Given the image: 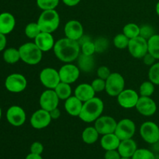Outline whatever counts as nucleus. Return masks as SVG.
<instances>
[{
	"instance_id": "473e14b6",
	"label": "nucleus",
	"mask_w": 159,
	"mask_h": 159,
	"mask_svg": "<svg viewBox=\"0 0 159 159\" xmlns=\"http://www.w3.org/2000/svg\"><path fill=\"white\" fill-rule=\"evenodd\" d=\"M129 41H130V39L127 36L124 35L123 33L122 34H117L113 38V44H114L115 48L120 50L127 48L129 44Z\"/></svg>"
},
{
	"instance_id": "4c0bfd02",
	"label": "nucleus",
	"mask_w": 159,
	"mask_h": 159,
	"mask_svg": "<svg viewBox=\"0 0 159 159\" xmlns=\"http://www.w3.org/2000/svg\"><path fill=\"white\" fill-rule=\"evenodd\" d=\"M80 47L81 53L85 54V55H93L96 53V48H95L94 42L93 40L85 42Z\"/></svg>"
},
{
	"instance_id": "c03bdc74",
	"label": "nucleus",
	"mask_w": 159,
	"mask_h": 159,
	"mask_svg": "<svg viewBox=\"0 0 159 159\" xmlns=\"http://www.w3.org/2000/svg\"><path fill=\"white\" fill-rule=\"evenodd\" d=\"M143 62L144 63V65H148V66H152V65H153L155 63V61H156V59L155 58V57H153V56L151 54H149V53H148V54H146L143 57Z\"/></svg>"
},
{
	"instance_id": "1a4fd4ad",
	"label": "nucleus",
	"mask_w": 159,
	"mask_h": 159,
	"mask_svg": "<svg viewBox=\"0 0 159 159\" xmlns=\"http://www.w3.org/2000/svg\"><path fill=\"white\" fill-rule=\"evenodd\" d=\"M39 79L42 85L48 89H54L61 82L58 71L50 67L43 68L40 71Z\"/></svg>"
},
{
	"instance_id": "de8ad7c7",
	"label": "nucleus",
	"mask_w": 159,
	"mask_h": 159,
	"mask_svg": "<svg viewBox=\"0 0 159 159\" xmlns=\"http://www.w3.org/2000/svg\"><path fill=\"white\" fill-rule=\"evenodd\" d=\"M63 3L65 5H66L67 6H70V7H72V6H75L79 4L81 2V0H62Z\"/></svg>"
},
{
	"instance_id": "5fc2aeb1",
	"label": "nucleus",
	"mask_w": 159,
	"mask_h": 159,
	"mask_svg": "<svg viewBox=\"0 0 159 159\" xmlns=\"http://www.w3.org/2000/svg\"><path fill=\"white\" fill-rule=\"evenodd\" d=\"M158 143L159 144V139H158Z\"/></svg>"
},
{
	"instance_id": "9d476101",
	"label": "nucleus",
	"mask_w": 159,
	"mask_h": 159,
	"mask_svg": "<svg viewBox=\"0 0 159 159\" xmlns=\"http://www.w3.org/2000/svg\"><path fill=\"white\" fill-rule=\"evenodd\" d=\"M136 131V125L130 119H123L117 123L114 134L120 141L132 138Z\"/></svg>"
},
{
	"instance_id": "a19ab883",
	"label": "nucleus",
	"mask_w": 159,
	"mask_h": 159,
	"mask_svg": "<svg viewBox=\"0 0 159 159\" xmlns=\"http://www.w3.org/2000/svg\"><path fill=\"white\" fill-rule=\"evenodd\" d=\"M111 75L110 68L107 66H100L97 69V76L99 79H102L103 80H107L109 76Z\"/></svg>"
},
{
	"instance_id": "39448f33",
	"label": "nucleus",
	"mask_w": 159,
	"mask_h": 159,
	"mask_svg": "<svg viewBox=\"0 0 159 159\" xmlns=\"http://www.w3.org/2000/svg\"><path fill=\"white\" fill-rule=\"evenodd\" d=\"M125 87V80L122 75L117 72L111 73L106 80V89L107 94L110 96H117Z\"/></svg>"
},
{
	"instance_id": "aec40b11",
	"label": "nucleus",
	"mask_w": 159,
	"mask_h": 159,
	"mask_svg": "<svg viewBox=\"0 0 159 159\" xmlns=\"http://www.w3.org/2000/svg\"><path fill=\"white\" fill-rule=\"evenodd\" d=\"M74 93L75 96L80 99L82 102H85L95 97L96 92L93 89L91 84L82 83L76 87Z\"/></svg>"
},
{
	"instance_id": "603ef678",
	"label": "nucleus",
	"mask_w": 159,
	"mask_h": 159,
	"mask_svg": "<svg viewBox=\"0 0 159 159\" xmlns=\"http://www.w3.org/2000/svg\"><path fill=\"white\" fill-rule=\"evenodd\" d=\"M2 118V110H1V107H0V120Z\"/></svg>"
},
{
	"instance_id": "4468645a",
	"label": "nucleus",
	"mask_w": 159,
	"mask_h": 159,
	"mask_svg": "<svg viewBox=\"0 0 159 159\" xmlns=\"http://www.w3.org/2000/svg\"><path fill=\"white\" fill-rule=\"evenodd\" d=\"M59 100L60 99L56 94L54 89H48L40 95L39 103H40V108L50 112L51 110L58 107Z\"/></svg>"
},
{
	"instance_id": "e433bc0d",
	"label": "nucleus",
	"mask_w": 159,
	"mask_h": 159,
	"mask_svg": "<svg viewBox=\"0 0 159 159\" xmlns=\"http://www.w3.org/2000/svg\"><path fill=\"white\" fill-rule=\"evenodd\" d=\"M131 159H156L155 155L150 150L146 148H140L135 152Z\"/></svg>"
},
{
	"instance_id": "0eeeda50",
	"label": "nucleus",
	"mask_w": 159,
	"mask_h": 159,
	"mask_svg": "<svg viewBox=\"0 0 159 159\" xmlns=\"http://www.w3.org/2000/svg\"><path fill=\"white\" fill-rule=\"evenodd\" d=\"M127 49L132 57L138 59L143 58V57L148 53V40L141 36H138L130 40Z\"/></svg>"
},
{
	"instance_id": "4be33fe9",
	"label": "nucleus",
	"mask_w": 159,
	"mask_h": 159,
	"mask_svg": "<svg viewBox=\"0 0 159 159\" xmlns=\"http://www.w3.org/2000/svg\"><path fill=\"white\" fill-rule=\"evenodd\" d=\"M117 150L122 158H131L135 152L138 150V145L132 138L123 140V141H120Z\"/></svg>"
},
{
	"instance_id": "bb28decb",
	"label": "nucleus",
	"mask_w": 159,
	"mask_h": 159,
	"mask_svg": "<svg viewBox=\"0 0 159 159\" xmlns=\"http://www.w3.org/2000/svg\"><path fill=\"white\" fill-rule=\"evenodd\" d=\"M56 94L57 95L60 100H66L71 96V87L70 84L61 82L54 89Z\"/></svg>"
},
{
	"instance_id": "9b49d317",
	"label": "nucleus",
	"mask_w": 159,
	"mask_h": 159,
	"mask_svg": "<svg viewBox=\"0 0 159 159\" xmlns=\"http://www.w3.org/2000/svg\"><path fill=\"white\" fill-rule=\"evenodd\" d=\"M80 69L77 65L71 63H66L59 69L61 82L68 84H72L79 79L80 76Z\"/></svg>"
},
{
	"instance_id": "864d4df0",
	"label": "nucleus",
	"mask_w": 159,
	"mask_h": 159,
	"mask_svg": "<svg viewBox=\"0 0 159 159\" xmlns=\"http://www.w3.org/2000/svg\"><path fill=\"white\" fill-rule=\"evenodd\" d=\"M120 159H131V158H121Z\"/></svg>"
},
{
	"instance_id": "393cba45",
	"label": "nucleus",
	"mask_w": 159,
	"mask_h": 159,
	"mask_svg": "<svg viewBox=\"0 0 159 159\" xmlns=\"http://www.w3.org/2000/svg\"><path fill=\"white\" fill-rule=\"evenodd\" d=\"M120 143V140L114 133L102 135L100 140V145L105 151L116 150Z\"/></svg>"
},
{
	"instance_id": "a211bd4d",
	"label": "nucleus",
	"mask_w": 159,
	"mask_h": 159,
	"mask_svg": "<svg viewBox=\"0 0 159 159\" xmlns=\"http://www.w3.org/2000/svg\"><path fill=\"white\" fill-rule=\"evenodd\" d=\"M65 37L73 40H79L84 34L82 24L78 20H70L67 22L64 28Z\"/></svg>"
},
{
	"instance_id": "09e8293b",
	"label": "nucleus",
	"mask_w": 159,
	"mask_h": 159,
	"mask_svg": "<svg viewBox=\"0 0 159 159\" xmlns=\"http://www.w3.org/2000/svg\"><path fill=\"white\" fill-rule=\"evenodd\" d=\"M89 40H92L91 37H90L89 35H85V34H83V35L82 36V37L78 40V42H79V45L81 46V45L83 44L84 43H85V42L87 41H89Z\"/></svg>"
},
{
	"instance_id": "c85d7f7f",
	"label": "nucleus",
	"mask_w": 159,
	"mask_h": 159,
	"mask_svg": "<svg viewBox=\"0 0 159 159\" xmlns=\"http://www.w3.org/2000/svg\"><path fill=\"white\" fill-rule=\"evenodd\" d=\"M148 53L156 60H159V34H154L148 40Z\"/></svg>"
},
{
	"instance_id": "f8f14e48",
	"label": "nucleus",
	"mask_w": 159,
	"mask_h": 159,
	"mask_svg": "<svg viewBox=\"0 0 159 159\" xmlns=\"http://www.w3.org/2000/svg\"><path fill=\"white\" fill-rule=\"evenodd\" d=\"M117 122L110 116H101L95 121L94 127L99 135H105L114 133Z\"/></svg>"
},
{
	"instance_id": "6e6552de",
	"label": "nucleus",
	"mask_w": 159,
	"mask_h": 159,
	"mask_svg": "<svg viewBox=\"0 0 159 159\" xmlns=\"http://www.w3.org/2000/svg\"><path fill=\"white\" fill-rule=\"evenodd\" d=\"M27 85V81L24 75L19 73L11 74L5 81L6 89L12 93H20L24 91Z\"/></svg>"
},
{
	"instance_id": "ea45409f",
	"label": "nucleus",
	"mask_w": 159,
	"mask_h": 159,
	"mask_svg": "<svg viewBox=\"0 0 159 159\" xmlns=\"http://www.w3.org/2000/svg\"><path fill=\"white\" fill-rule=\"evenodd\" d=\"M91 85L96 93H101L106 89V80L97 78L92 82Z\"/></svg>"
},
{
	"instance_id": "49530a36",
	"label": "nucleus",
	"mask_w": 159,
	"mask_h": 159,
	"mask_svg": "<svg viewBox=\"0 0 159 159\" xmlns=\"http://www.w3.org/2000/svg\"><path fill=\"white\" fill-rule=\"evenodd\" d=\"M6 42H7V40H6V35L0 33V51H3L6 48Z\"/></svg>"
},
{
	"instance_id": "cd10ccee",
	"label": "nucleus",
	"mask_w": 159,
	"mask_h": 159,
	"mask_svg": "<svg viewBox=\"0 0 159 159\" xmlns=\"http://www.w3.org/2000/svg\"><path fill=\"white\" fill-rule=\"evenodd\" d=\"M3 59L8 64L17 63L20 60L19 49L14 48H9L6 49L3 52Z\"/></svg>"
},
{
	"instance_id": "37998d69",
	"label": "nucleus",
	"mask_w": 159,
	"mask_h": 159,
	"mask_svg": "<svg viewBox=\"0 0 159 159\" xmlns=\"http://www.w3.org/2000/svg\"><path fill=\"white\" fill-rule=\"evenodd\" d=\"M122 157L120 155L118 150H110L106 151V153L104 155L105 159H120Z\"/></svg>"
},
{
	"instance_id": "7ed1b4c3",
	"label": "nucleus",
	"mask_w": 159,
	"mask_h": 159,
	"mask_svg": "<svg viewBox=\"0 0 159 159\" xmlns=\"http://www.w3.org/2000/svg\"><path fill=\"white\" fill-rule=\"evenodd\" d=\"M20 60L30 65H36L40 63L43 57V52L34 42L23 43L19 48Z\"/></svg>"
},
{
	"instance_id": "ddd939ff",
	"label": "nucleus",
	"mask_w": 159,
	"mask_h": 159,
	"mask_svg": "<svg viewBox=\"0 0 159 159\" xmlns=\"http://www.w3.org/2000/svg\"><path fill=\"white\" fill-rule=\"evenodd\" d=\"M118 104L124 109H132L136 107L139 99V95L135 90L124 89L117 96Z\"/></svg>"
},
{
	"instance_id": "8fccbe9b",
	"label": "nucleus",
	"mask_w": 159,
	"mask_h": 159,
	"mask_svg": "<svg viewBox=\"0 0 159 159\" xmlns=\"http://www.w3.org/2000/svg\"><path fill=\"white\" fill-rule=\"evenodd\" d=\"M25 159H43V158H42L41 155H36V154L30 153L26 157Z\"/></svg>"
},
{
	"instance_id": "2eb2a0df",
	"label": "nucleus",
	"mask_w": 159,
	"mask_h": 159,
	"mask_svg": "<svg viewBox=\"0 0 159 159\" xmlns=\"http://www.w3.org/2000/svg\"><path fill=\"white\" fill-rule=\"evenodd\" d=\"M6 119L11 125L14 127H20L26 122V112L19 106H12L6 112Z\"/></svg>"
},
{
	"instance_id": "b1692460",
	"label": "nucleus",
	"mask_w": 159,
	"mask_h": 159,
	"mask_svg": "<svg viewBox=\"0 0 159 159\" xmlns=\"http://www.w3.org/2000/svg\"><path fill=\"white\" fill-rule=\"evenodd\" d=\"M77 66L83 72H91L96 66L93 55H85L81 53L77 58Z\"/></svg>"
},
{
	"instance_id": "f03ea898",
	"label": "nucleus",
	"mask_w": 159,
	"mask_h": 159,
	"mask_svg": "<svg viewBox=\"0 0 159 159\" xmlns=\"http://www.w3.org/2000/svg\"><path fill=\"white\" fill-rule=\"evenodd\" d=\"M103 110L104 103L102 100L95 96L93 99L83 102L79 117L85 123L95 122L99 116H102Z\"/></svg>"
},
{
	"instance_id": "f704fd0d",
	"label": "nucleus",
	"mask_w": 159,
	"mask_h": 159,
	"mask_svg": "<svg viewBox=\"0 0 159 159\" xmlns=\"http://www.w3.org/2000/svg\"><path fill=\"white\" fill-rule=\"evenodd\" d=\"M60 0H37V5L42 10L55 9Z\"/></svg>"
},
{
	"instance_id": "7c9ffc66",
	"label": "nucleus",
	"mask_w": 159,
	"mask_h": 159,
	"mask_svg": "<svg viewBox=\"0 0 159 159\" xmlns=\"http://www.w3.org/2000/svg\"><path fill=\"white\" fill-rule=\"evenodd\" d=\"M155 84L152 83L150 80L144 82L139 88V94L141 96L151 97L155 93Z\"/></svg>"
},
{
	"instance_id": "2f4dec72",
	"label": "nucleus",
	"mask_w": 159,
	"mask_h": 159,
	"mask_svg": "<svg viewBox=\"0 0 159 159\" xmlns=\"http://www.w3.org/2000/svg\"><path fill=\"white\" fill-rule=\"evenodd\" d=\"M41 32L37 23L32 22L28 23L25 27V34L30 39H35Z\"/></svg>"
},
{
	"instance_id": "6ab92c4d",
	"label": "nucleus",
	"mask_w": 159,
	"mask_h": 159,
	"mask_svg": "<svg viewBox=\"0 0 159 159\" xmlns=\"http://www.w3.org/2000/svg\"><path fill=\"white\" fill-rule=\"evenodd\" d=\"M34 43L42 51L48 52L54 48L55 41L52 34L47 32H40V34L34 39Z\"/></svg>"
},
{
	"instance_id": "f3484780",
	"label": "nucleus",
	"mask_w": 159,
	"mask_h": 159,
	"mask_svg": "<svg viewBox=\"0 0 159 159\" xmlns=\"http://www.w3.org/2000/svg\"><path fill=\"white\" fill-rule=\"evenodd\" d=\"M135 108L140 114L151 116L156 113L157 104L151 97L140 96Z\"/></svg>"
},
{
	"instance_id": "a878e982",
	"label": "nucleus",
	"mask_w": 159,
	"mask_h": 159,
	"mask_svg": "<svg viewBox=\"0 0 159 159\" xmlns=\"http://www.w3.org/2000/svg\"><path fill=\"white\" fill-rule=\"evenodd\" d=\"M99 132L95 127H87L82 134V141L87 144H93L99 139Z\"/></svg>"
},
{
	"instance_id": "c756f323",
	"label": "nucleus",
	"mask_w": 159,
	"mask_h": 159,
	"mask_svg": "<svg viewBox=\"0 0 159 159\" xmlns=\"http://www.w3.org/2000/svg\"><path fill=\"white\" fill-rule=\"evenodd\" d=\"M123 34L130 40L140 36V26L136 23H130L126 24L123 29Z\"/></svg>"
},
{
	"instance_id": "412c9836",
	"label": "nucleus",
	"mask_w": 159,
	"mask_h": 159,
	"mask_svg": "<svg viewBox=\"0 0 159 159\" xmlns=\"http://www.w3.org/2000/svg\"><path fill=\"white\" fill-rule=\"evenodd\" d=\"M16 26V20L13 15L5 12L0 14V33L9 34L14 30Z\"/></svg>"
},
{
	"instance_id": "20e7f679",
	"label": "nucleus",
	"mask_w": 159,
	"mask_h": 159,
	"mask_svg": "<svg viewBox=\"0 0 159 159\" xmlns=\"http://www.w3.org/2000/svg\"><path fill=\"white\" fill-rule=\"evenodd\" d=\"M37 23L41 32L52 34L56 31L60 24V16L55 9L43 10L40 13Z\"/></svg>"
},
{
	"instance_id": "3c124183",
	"label": "nucleus",
	"mask_w": 159,
	"mask_h": 159,
	"mask_svg": "<svg viewBox=\"0 0 159 159\" xmlns=\"http://www.w3.org/2000/svg\"><path fill=\"white\" fill-rule=\"evenodd\" d=\"M155 11H156V13L157 15L159 16V1L157 2L156 6H155Z\"/></svg>"
},
{
	"instance_id": "58836bf2",
	"label": "nucleus",
	"mask_w": 159,
	"mask_h": 159,
	"mask_svg": "<svg viewBox=\"0 0 159 159\" xmlns=\"http://www.w3.org/2000/svg\"><path fill=\"white\" fill-rule=\"evenodd\" d=\"M155 34V30L150 25H143L140 26V36L143 38L148 40Z\"/></svg>"
},
{
	"instance_id": "5701e85b",
	"label": "nucleus",
	"mask_w": 159,
	"mask_h": 159,
	"mask_svg": "<svg viewBox=\"0 0 159 159\" xmlns=\"http://www.w3.org/2000/svg\"><path fill=\"white\" fill-rule=\"evenodd\" d=\"M83 102L76 96H71L65 100V110L70 116H79L82 111Z\"/></svg>"
},
{
	"instance_id": "423d86ee",
	"label": "nucleus",
	"mask_w": 159,
	"mask_h": 159,
	"mask_svg": "<svg viewBox=\"0 0 159 159\" xmlns=\"http://www.w3.org/2000/svg\"><path fill=\"white\" fill-rule=\"evenodd\" d=\"M140 135L148 144H156L159 139V127L155 122L146 121L140 127Z\"/></svg>"
},
{
	"instance_id": "a18cd8bd",
	"label": "nucleus",
	"mask_w": 159,
	"mask_h": 159,
	"mask_svg": "<svg viewBox=\"0 0 159 159\" xmlns=\"http://www.w3.org/2000/svg\"><path fill=\"white\" fill-rule=\"evenodd\" d=\"M50 113V115H51V117L52 120H57L58 119L59 117L61 116V110H59L58 107H57V108L54 109V110H51V111L49 112Z\"/></svg>"
},
{
	"instance_id": "dca6fc26",
	"label": "nucleus",
	"mask_w": 159,
	"mask_h": 159,
	"mask_svg": "<svg viewBox=\"0 0 159 159\" xmlns=\"http://www.w3.org/2000/svg\"><path fill=\"white\" fill-rule=\"evenodd\" d=\"M51 120L52 119L49 112L40 108L32 114L30 117V124L34 129L41 130L48 127Z\"/></svg>"
},
{
	"instance_id": "79ce46f5",
	"label": "nucleus",
	"mask_w": 159,
	"mask_h": 159,
	"mask_svg": "<svg viewBox=\"0 0 159 159\" xmlns=\"http://www.w3.org/2000/svg\"><path fill=\"white\" fill-rule=\"evenodd\" d=\"M43 152V145L42 143L39 142V141H35L30 146V153L36 154V155H40Z\"/></svg>"
},
{
	"instance_id": "c9c22d12",
	"label": "nucleus",
	"mask_w": 159,
	"mask_h": 159,
	"mask_svg": "<svg viewBox=\"0 0 159 159\" xmlns=\"http://www.w3.org/2000/svg\"><path fill=\"white\" fill-rule=\"evenodd\" d=\"M148 79L152 83L159 85V62H155L150 67L148 71Z\"/></svg>"
},
{
	"instance_id": "f257e3e1",
	"label": "nucleus",
	"mask_w": 159,
	"mask_h": 159,
	"mask_svg": "<svg viewBox=\"0 0 159 159\" xmlns=\"http://www.w3.org/2000/svg\"><path fill=\"white\" fill-rule=\"evenodd\" d=\"M53 51L57 58L61 61L71 63L77 60L81 54V47L77 40L65 37L55 42Z\"/></svg>"
},
{
	"instance_id": "72a5a7b5",
	"label": "nucleus",
	"mask_w": 159,
	"mask_h": 159,
	"mask_svg": "<svg viewBox=\"0 0 159 159\" xmlns=\"http://www.w3.org/2000/svg\"><path fill=\"white\" fill-rule=\"evenodd\" d=\"M93 42H94L95 48H96V53H99V54L105 52L108 49L109 45H110V41L108 39L103 37H98Z\"/></svg>"
}]
</instances>
